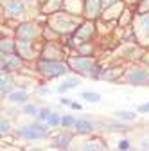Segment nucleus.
Here are the masks:
<instances>
[{
    "instance_id": "16",
    "label": "nucleus",
    "mask_w": 149,
    "mask_h": 151,
    "mask_svg": "<svg viewBox=\"0 0 149 151\" xmlns=\"http://www.w3.org/2000/svg\"><path fill=\"white\" fill-rule=\"evenodd\" d=\"M11 78L9 76H4L2 74V96H6V93H9V90H11Z\"/></svg>"
},
{
    "instance_id": "14",
    "label": "nucleus",
    "mask_w": 149,
    "mask_h": 151,
    "mask_svg": "<svg viewBox=\"0 0 149 151\" xmlns=\"http://www.w3.org/2000/svg\"><path fill=\"white\" fill-rule=\"evenodd\" d=\"M18 52H22L24 56H31V42L27 40L18 42Z\"/></svg>"
},
{
    "instance_id": "22",
    "label": "nucleus",
    "mask_w": 149,
    "mask_h": 151,
    "mask_svg": "<svg viewBox=\"0 0 149 151\" xmlns=\"http://www.w3.org/2000/svg\"><path fill=\"white\" fill-rule=\"evenodd\" d=\"M11 50H13V43H11L9 40L2 42V54H7V52H11Z\"/></svg>"
},
{
    "instance_id": "9",
    "label": "nucleus",
    "mask_w": 149,
    "mask_h": 151,
    "mask_svg": "<svg viewBox=\"0 0 149 151\" xmlns=\"http://www.w3.org/2000/svg\"><path fill=\"white\" fill-rule=\"evenodd\" d=\"M70 135H58L54 140H52V146L54 147H58V149H61V151H65L68 146H70Z\"/></svg>"
},
{
    "instance_id": "4",
    "label": "nucleus",
    "mask_w": 149,
    "mask_h": 151,
    "mask_svg": "<svg viewBox=\"0 0 149 151\" xmlns=\"http://www.w3.org/2000/svg\"><path fill=\"white\" fill-rule=\"evenodd\" d=\"M126 79L131 85H144V83L149 81V72H145V70H129Z\"/></svg>"
},
{
    "instance_id": "23",
    "label": "nucleus",
    "mask_w": 149,
    "mask_h": 151,
    "mask_svg": "<svg viewBox=\"0 0 149 151\" xmlns=\"http://www.w3.org/2000/svg\"><path fill=\"white\" fill-rule=\"evenodd\" d=\"M0 131H2V135L9 131V121L4 119V117H2V124H0Z\"/></svg>"
},
{
    "instance_id": "15",
    "label": "nucleus",
    "mask_w": 149,
    "mask_h": 151,
    "mask_svg": "<svg viewBox=\"0 0 149 151\" xmlns=\"http://www.w3.org/2000/svg\"><path fill=\"white\" fill-rule=\"evenodd\" d=\"M106 146H101V144H95V142H85L83 144V151H104Z\"/></svg>"
},
{
    "instance_id": "26",
    "label": "nucleus",
    "mask_w": 149,
    "mask_h": 151,
    "mask_svg": "<svg viewBox=\"0 0 149 151\" xmlns=\"http://www.w3.org/2000/svg\"><path fill=\"white\" fill-rule=\"evenodd\" d=\"M138 111H140V113H149V103L140 104V106H138Z\"/></svg>"
},
{
    "instance_id": "6",
    "label": "nucleus",
    "mask_w": 149,
    "mask_h": 151,
    "mask_svg": "<svg viewBox=\"0 0 149 151\" xmlns=\"http://www.w3.org/2000/svg\"><path fill=\"white\" fill-rule=\"evenodd\" d=\"M74 128H76L77 133H83V135H85V133H92V131L95 129V124L92 122L90 119H77Z\"/></svg>"
},
{
    "instance_id": "20",
    "label": "nucleus",
    "mask_w": 149,
    "mask_h": 151,
    "mask_svg": "<svg viewBox=\"0 0 149 151\" xmlns=\"http://www.w3.org/2000/svg\"><path fill=\"white\" fill-rule=\"evenodd\" d=\"M24 113H25V115H36V117H38L40 110H38V106H34V104H25Z\"/></svg>"
},
{
    "instance_id": "25",
    "label": "nucleus",
    "mask_w": 149,
    "mask_h": 151,
    "mask_svg": "<svg viewBox=\"0 0 149 151\" xmlns=\"http://www.w3.org/2000/svg\"><path fill=\"white\" fill-rule=\"evenodd\" d=\"M20 34H29V36H32V34H34V29H32L31 25H24V29L20 31Z\"/></svg>"
},
{
    "instance_id": "29",
    "label": "nucleus",
    "mask_w": 149,
    "mask_h": 151,
    "mask_svg": "<svg viewBox=\"0 0 149 151\" xmlns=\"http://www.w3.org/2000/svg\"><path fill=\"white\" fill-rule=\"evenodd\" d=\"M70 106H72L74 110H81V104H79V103H72Z\"/></svg>"
},
{
    "instance_id": "5",
    "label": "nucleus",
    "mask_w": 149,
    "mask_h": 151,
    "mask_svg": "<svg viewBox=\"0 0 149 151\" xmlns=\"http://www.w3.org/2000/svg\"><path fill=\"white\" fill-rule=\"evenodd\" d=\"M22 61L16 58V56H11V54H2V74L4 72H9L16 67H20Z\"/></svg>"
},
{
    "instance_id": "3",
    "label": "nucleus",
    "mask_w": 149,
    "mask_h": 151,
    "mask_svg": "<svg viewBox=\"0 0 149 151\" xmlns=\"http://www.w3.org/2000/svg\"><path fill=\"white\" fill-rule=\"evenodd\" d=\"M72 67L76 68V70H79L81 74H85V76H90V78H97V76H101V70L92 63L88 58H77V60H74Z\"/></svg>"
},
{
    "instance_id": "31",
    "label": "nucleus",
    "mask_w": 149,
    "mask_h": 151,
    "mask_svg": "<svg viewBox=\"0 0 149 151\" xmlns=\"http://www.w3.org/2000/svg\"><path fill=\"white\" fill-rule=\"evenodd\" d=\"M61 104H68V106H70V104H72V103H70V101H68V99H61Z\"/></svg>"
},
{
    "instance_id": "10",
    "label": "nucleus",
    "mask_w": 149,
    "mask_h": 151,
    "mask_svg": "<svg viewBox=\"0 0 149 151\" xmlns=\"http://www.w3.org/2000/svg\"><path fill=\"white\" fill-rule=\"evenodd\" d=\"M99 6H102L99 0H86V13L94 18L99 14Z\"/></svg>"
},
{
    "instance_id": "13",
    "label": "nucleus",
    "mask_w": 149,
    "mask_h": 151,
    "mask_svg": "<svg viewBox=\"0 0 149 151\" xmlns=\"http://www.w3.org/2000/svg\"><path fill=\"white\" fill-rule=\"evenodd\" d=\"M77 85H79V79H68V81H65L63 85H59L58 92H67V90H72V88H76Z\"/></svg>"
},
{
    "instance_id": "18",
    "label": "nucleus",
    "mask_w": 149,
    "mask_h": 151,
    "mask_svg": "<svg viewBox=\"0 0 149 151\" xmlns=\"http://www.w3.org/2000/svg\"><path fill=\"white\" fill-rule=\"evenodd\" d=\"M76 117H74V115H65L63 119H61V126L63 128H70V126H76Z\"/></svg>"
},
{
    "instance_id": "11",
    "label": "nucleus",
    "mask_w": 149,
    "mask_h": 151,
    "mask_svg": "<svg viewBox=\"0 0 149 151\" xmlns=\"http://www.w3.org/2000/svg\"><path fill=\"white\" fill-rule=\"evenodd\" d=\"M115 119H120V121H135L137 119V113L133 111H115Z\"/></svg>"
},
{
    "instance_id": "30",
    "label": "nucleus",
    "mask_w": 149,
    "mask_h": 151,
    "mask_svg": "<svg viewBox=\"0 0 149 151\" xmlns=\"http://www.w3.org/2000/svg\"><path fill=\"white\" fill-rule=\"evenodd\" d=\"M40 93H43V96H45V93H50V90H49V88H42Z\"/></svg>"
},
{
    "instance_id": "2",
    "label": "nucleus",
    "mask_w": 149,
    "mask_h": 151,
    "mask_svg": "<svg viewBox=\"0 0 149 151\" xmlns=\"http://www.w3.org/2000/svg\"><path fill=\"white\" fill-rule=\"evenodd\" d=\"M40 72L45 76V78H59V76L67 74V65L59 63V61H42L38 65Z\"/></svg>"
},
{
    "instance_id": "21",
    "label": "nucleus",
    "mask_w": 149,
    "mask_h": 151,
    "mask_svg": "<svg viewBox=\"0 0 149 151\" xmlns=\"http://www.w3.org/2000/svg\"><path fill=\"white\" fill-rule=\"evenodd\" d=\"M106 129H108V131H128L129 128H128L126 124H110Z\"/></svg>"
},
{
    "instance_id": "12",
    "label": "nucleus",
    "mask_w": 149,
    "mask_h": 151,
    "mask_svg": "<svg viewBox=\"0 0 149 151\" xmlns=\"http://www.w3.org/2000/svg\"><path fill=\"white\" fill-rule=\"evenodd\" d=\"M81 97H83L85 101H88V103H99V101H101V96H99L97 92H83Z\"/></svg>"
},
{
    "instance_id": "19",
    "label": "nucleus",
    "mask_w": 149,
    "mask_h": 151,
    "mask_svg": "<svg viewBox=\"0 0 149 151\" xmlns=\"http://www.w3.org/2000/svg\"><path fill=\"white\" fill-rule=\"evenodd\" d=\"M52 115V111H50V108H42L40 110V113H38V121H43L45 124H47V121H49V117Z\"/></svg>"
},
{
    "instance_id": "17",
    "label": "nucleus",
    "mask_w": 149,
    "mask_h": 151,
    "mask_svg": "<svg viewBox=\"0 0 149 151\" xmlns=\"http://www.w3.org/2000/svg\"><path fill=\"white\" fill-rule=\"evenodd\" d=\"M61 115H59V113H52V115L49 117V121H47V124L50 126V128H54V126H58V124H61Z\"/></svg>"
},
{
    "instance_id": "24",
    "label": "nucleus",
    "mask_w": 149,
    "mask_h": 151,
    "mask_svg": "<svg viewBox=\"0 0 149 151\" xmlns=\"http://www.w3.org/2000/svg\"><path fill=\"white\" fill-rule=\"evenodd\" d=\"M129 147H131L129 140H126V139H124V140H120V142H119V149H120V151H128Z\"/></svg>"
},
{
    "instance_id": "7",
    "label": "nucleus",
    "mask_w": 149,
    "mask_h": 151,
    "mask_svg": "<svg viewBox=\"0 0 149 151\" xmlns=\"http://www.w3.org/2000/svg\"><path fill=\"white\" fill-rule=\"evenodd\" d=\"M27 99H29V96L25 90H18V92L9 93V103H13V104H27Z\"/></svg>"
},
{
    "instance_id": "27",
    "label": "nucleus",
    "mask_w": 149,
    "mask_h": 151,
    "mask_svg": "<svg viewBox=\"0 0 149 151\" xmlns=\"http://www.w3.org/2000/svg\"><path fill=\"white\" fill-rule=\"evenodd\" d=\"M101 4H102V7H110L111 4H115V0H101Z\"/></svg>"
},
{
    "instance_id": "8",
    "label": "nucleus",
    "mask_w": 149,
    "mask_h": 151,
    "mask_svg": "<svg viewBox=\"0 0 149 151\" xmlns=\"http://www.w3.org/2000/svg\"><path fill=\"white\" fill-rule=\"evenodd\" d=\"M6 7H7V13H11L13 16L24 13V4H22V0H7V2H6Z\"/></svg>"
},
{
    "instance_id": "28",
    "label": "nucleus",
    "mask_w": 149,
    "mask_h": 151,
    "mask_svg": "<svg viewBox=\"0 0 149 151\" xmlns=\"http://www.w3.org/2000/svg\"><path fill=\"white\" fill-rule=\"evenodd\" d=\"M144 27H145V31L149 32V16H145V18H144Z\"/></svg>"
},
{
    "instance_id": "1",
    "label": "nucleus",
    "mask_w": 149,
    "mask_h": 151,
    "mask_svg": "<svg viewBox=\"0 0 149 151\" xmlns=\"http://www.w3.org/2000/svg\"><path fill=\"white\" fill-rule=\"evenodd\" d=\"M49 124H27V126H22L18 129V135L27 139V140H32V139H43L49 135Z\"/></svg>"
}]
</instances>
